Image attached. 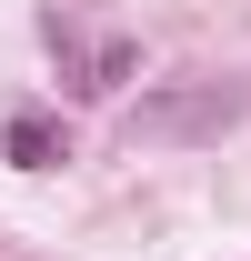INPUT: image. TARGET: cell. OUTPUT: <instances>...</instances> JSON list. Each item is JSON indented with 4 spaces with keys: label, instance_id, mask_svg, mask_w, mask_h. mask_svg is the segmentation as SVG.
I'll return each instance as SVG.
<instances>
[{
    "label": "cell",
    "instance_id": "7a4b0ae2",
    "mask_svg": "<svg viewBox=\"0 0 251 261\" xmlns=\"http://www.w3.org/2000/svg\"><path fill=\"white\" fill-rule=\"evenodd\" d=\"M0 151H10L20 171H51V161H70V151H61V121H40V111H20V121L0 130Z\"/></svg>",
    "mask_w": 251,
    "mask_h": 261
},
{
    "label": "cell",
    "instance_id": "6da1fadb",
    "mask_svg": "<svg viewBox=\"0 0 251 261\" xmlns=\"http://www.w3.org/2000/svg\"><path fill=\"white\" fill-rule=\"evenodd\" d=\"M51 50L70 61V91H81V100H111V91L131 81V70H141V50H131L121 31H111V40H81L70 20H51Z\"/></svg>",
    "mask_w": 251,
    "mask_h": 261
}]
</instances>
